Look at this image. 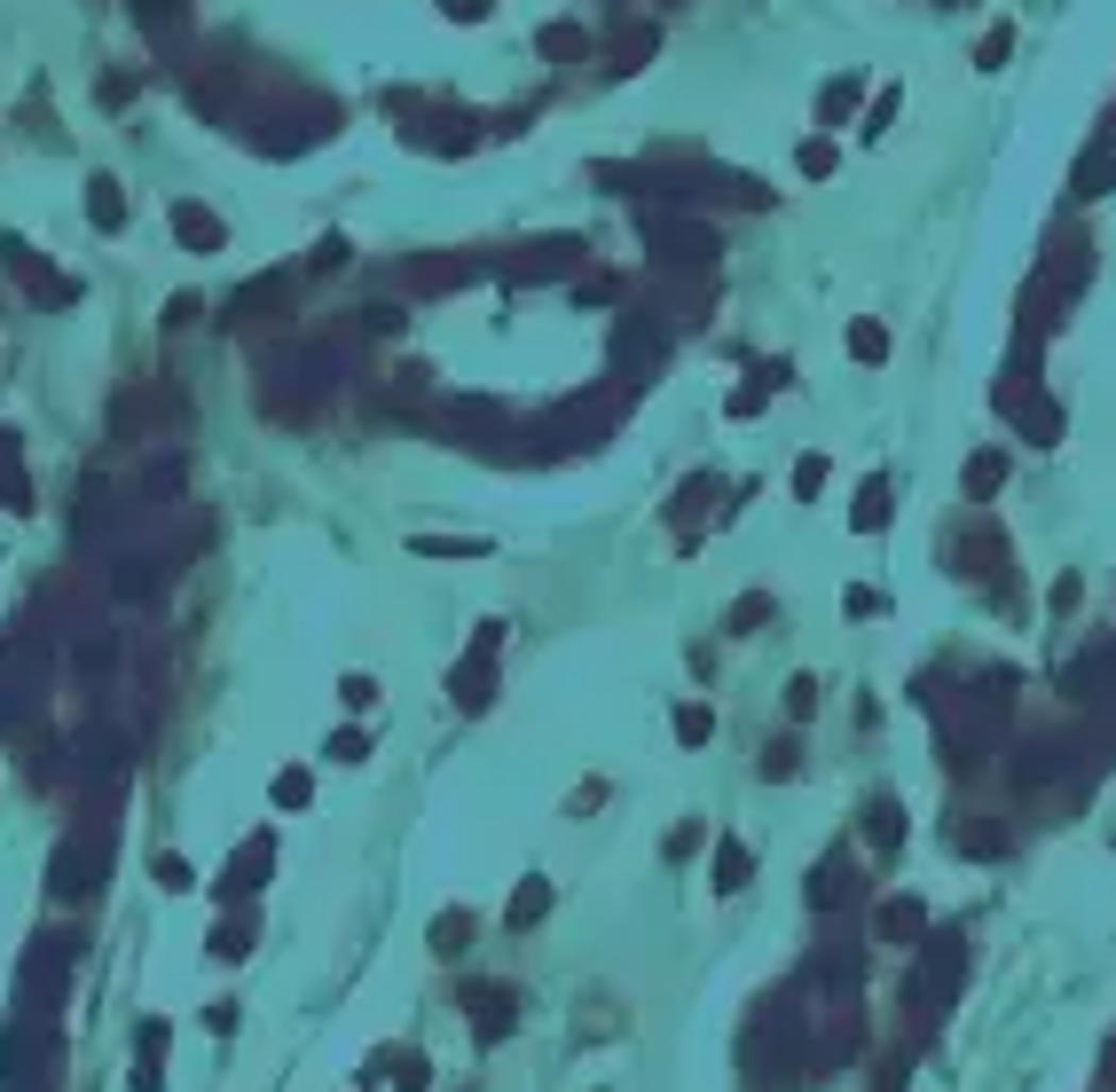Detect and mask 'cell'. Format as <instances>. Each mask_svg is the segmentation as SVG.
Wrapping results in <instances>:
<instances>
[{
    "label": "cell",
    "mask_w": 1116,
    "mask_h": 1092,
    "mask_svg": "<svg viewBox=\"0 0 1116 1092\" xmlns=\"http://www.w3.org/2000/svg\"><path fill=\"white\" fill-rule=\"evenodd\" d=\"M0 268L24 283L32 299H48V307H71V299H79V283H64L48 259H39V245H24V236H0Z\"/></svg>",
    "instance_id": "6da1fadb"
},
{
    "label": "cell",
    "mask_w": 1116,
    "mask_h": 1092,
    "mask_svg": "<svg viewBox=\"0 0 1116 1092\" xmlns=\"http://www.w3.org/2000/svg\"><path fill=\"white\" fill-rule=\"evenodd\" d=\"M166 220H173V236H182L189 252H229V220L213 205H197V197H173Z\"/></svg>",
    "instance_id": "7a4b0ae2"
},
{
    "label": "cell",
    "mask_w": 1116,
    "mask_h": 1092,
    "mask_svg": "<svg viewBox=\"0 0 1116 1092\" xmlns=\"http://www.w3.org/2000/svg\"><path fill=\"white\" fill-rule=\"evenodd\" d=\"M873 936L881 943H920L928 936V904L920 896H889L881 912H873Z\"/></svg>",
    "instance_id": "3957f363"
},
{
    "label": "cell",
    "mask_w": 1116,
    "mask_h": 1092,
    "mask_svg": "<svg viewBox=\"0 0 1116 1092\" xmlns=\"http://www.w3.org/2000/svg\"><path fill=\"white\" fill-rule=\"evenodd\" d=\"M708 880H715V896H740V888L755 880V857H747V841H731V834H715V857H708Z\"/></svg>",
    "instance_id": "277c9868"
},
{
    "label": "cell",
    "mask_w": 1116,
    "mask_h": 1092,
    "mask_svg": "<svg viewBox=\"0 0 1116 1092\" xmlns=\"http://www.w3.org/2000/svg\"><path fill=\"white\" fill-rule=\"evenodd\" d=\"M87 220H95V229H126V197H118V181H111V173H95V181H87Z\"/></svg>",
    "instance_id": "5b68a950"
},
{
    "label": "cell",
    "mask_w": 1116,
    "mask_h": 1092,
    "mask_svg": "<svg viewBox=\"0 0 1116 1092\" xmlns=\"http://www.w3.org/2000/svg\"><path fill=\"white\" fill-rule=\"evenodd\" d=\"M425 558H488V535H417Z\"/></svg>",
    "instance_id": "8992f818"
},
{
    "label": "cell",
    "mask_w": 1116,
    "mask_h": 1092,
    "mask_svg": "<svg viewBox=\"0 0 1116 1092\" xmlns=\"http://www.w3.org/2000/svg\"><path fill=\"white\" fill-rule=\"evenodd\" d=\"M464 943H472V912H441V927H433V952H441V959H456Z\"/></svg>",
    "instance_id": "52a82bcc"
},
{
    "label": "cell",
    "mask_w": 1116,
    "mask_h": 1092,
    "mask_svg": "<svg viewBox=\"0 0 1116 1092\" xmlns=\"http://www.w3.org/2000/svg\"><path fill=\"white\" fill-rule=\"evenodd\" d=\"M543 912H551V888H543V880H527L520 896H511V912H504V920H511V927H527V920H543Z\"/></svg>",
    "instance_id": "ba28073f"
},
{
    "label": "cell",
    "mask_w": 1116,
    "mask_h": 1092,
    "mask_svg": "<svg viewBox=\"0 0 1116 1092\" xmlns=\"http://www.w3.org/2000/svg\"><path fill=\"white\" fill-rule=\"evenodd\" d=\"M708 732H715V716H708L700 700H692V707H676V739H684V746H708Z\"/></svg>",
    "instance_id": "9c48e42d"
},
{
    "label": "cell",
    "mask_w": 1116,
    "mask_h": 1092,
    "mask_svg": "<svg viewBox=\"0 0 1116 1092\" xmlns=\"http://www.w3.org/2000/svg\"><path fill=\"white\" fill-rule=\"evenodd\" d=\"M833 896H849V864H818V888H810V904L826 912Z\"/></svg>",
    "instance_id": "30bf717a"
},
{
    "label": "cell",
    "mask_w": 1116,
    "mask_h": 1092,
    "mask_svg": "<svg viewBox=\"0 0 1116 1092\" xmlns=\"http://www.w3.org/2000/svg\"><path fill=\"white\" fill-rule=\"evenodd\" d=\"M889 519V480H865V503H857V527H881Z\"/></svg>",
    "instance_id": "8fae6325"
},
{
    "label": "cell",
    "mask_w": 1116,
    "mask_h": 1092,
    "mask_svg": "<svg viewBox=\"0 0 1116 1092\" xmlns=\"http://www.w3.org/2000/svg\"><path fill=\"white\" fill-rule=\"evenodd\" d=\"M323 755H331V762H370V739H362V732H331Z\"/></svg>",
    "instance_id": "7c38bea8"
},
{
    "label": "cell",
    "mask_w": 1116,
    "mask_h": 1092,
    "mask_svg": "<svg viewBox=\"0 0 1116 1092\" xmlns=\"http://www.w3.org/2000/svg\"><path fill=\"white\" fill-rule=\"evenodd\" d=\"M999 480H1007V464H999V456H975V472H967V488H975V495H991Z\"/></svg>",
    "instance_id": "4fadbf2b"
},
{
    "label": "cell",
    "mask_w": 1116,
    "mask_h": 1092,
    "mask_svg": "<svg viewBox=\"0 0 1116 1092\" xmlns=\"http://www.w3.org/2000/svg\"><path fill=\"white\" fill-rule=\"evenodd\" d=\"M849 347H857V362H881V354H889V338L873 331V322H857V331H849Z\"/></svg>",
    "instance_id": "5bb4252c"
},
{
    "label": "cell",
    "mask_w": 1116,
    "mask_h": 1092,
    "mask_svg": "<svg viewBox=\"0 0 1116 1092\" xmlns=\"http://www.w3.org/2000/svg\"><path fill=\"white\" fill-rule=\"evenodd\" d=\"M818 488H826V456H802V472H794V495H802V503H810V495H818Z\"/></svg>",
    "instance_id": "9a60e30c"
},
{
    "label": "cell",
    "mask_w": 1116,
    "mask_h": 1092,
    "mask_svg": "<svg viewBox=\"0 0 1116 1092\" xmlns=\"http://www.w3.org/2000/svg\"><path fill=\"white\" fill-rule=\"evenodd\" d=\"M275 802H284V810H299V802H307V771H284V778H275Z\"/></svg>",
    "instance_id": "2e32d148"
},
{
    "label": "cell",
    "mask_w": 1116,
    "mask_h": 1092,
    "mask_svg": "<svg viewBox=\"0 0 1116 1092\" xmlns=\"http://www.w3.org/2000/svg\"><path fill=\"white\" fill-rule=\"evenodd\" d=\"M787 707H794V716H810V707H818V684L794 676V684H787Z\"/></svg>",
    "instance_id": "e0dca14e"
},
{
    "label": "cell",
    "mask_w": 1116,
    "mask_h": 1092,
    "mask_svg": "<svg viewBox=\"0 0 1116 1092\" xmlns=\"http://www.w3.org/2000/svg\"><path fill=\"white\" fill-rule=\"evenodd\" d=\"M543 48H551V55H574V48H582V32H574V24H551Z\"/></svg>",
    "instance_id": "ac0fdd59"
},
{
    "label": "cell",
    "mask_w": 1116,
    "mask_h": 1092,
    "mask_svg": "<svg viewBox=\"0 0 1116 1092\" xmlns=\"http://www.w3.org/2000/svg\"><path fill=\"white\" fill-rule=\"evenodd\" d=\"M338 700H346V707H370L377 684H370V676H346V684H338Z\"/></svg>",
    "instance_id": "d6986e66"
},
{
    "label": "cell",
    "mask_w": 1116,
    "mask_h": 1092,
    "mask_svg": "<svg viewBox=\"0 0 1116 1092\" xmlns=\"http://www.w3.org/2000/svg\"><path fill=\"white\" fill-rule=\"evenodd\" d=\"M315 268H346V236H323V245H315Z\"/></svg>",
    "instance_id": "ffe728a7"
},
{
    "label": "cell",
    "mask_w": 1116,
    "mask_h": 1092,
    "mask_svg": "<svg viewBox=\"0 0 1116 1092\" xmlns=\"http://www.w3.org/2000/svg\"><path fill=\"white\" fill-rule=\"evenodd\" d=\"M763 778H794V746H771V755H763Z\"/></svg>",
    "instance_id": "44dd1931"
},
{
    "label": "cell",
    "mask_w": 1116,
    "mask_h": 1092,
    "mask_svg": "<svg viewBox=\"0 0 1116 1092\" xmlns=\"http://www.w3.org/2000/svg\"><path fill=\"white\" fill-rule=\"evenodd\" d=\"M873 841H896V802H873Z\"/></svg>",
    "instance_id": "7402d4cb"
},
{
    "label": "cell",
    "mask_w": 1116,
    "mask_h": 1092,
    "mask_svg": "<svg viewBox=\"0 0 1116 1092\" xmlns=\"http://www.w3.org/2000/svg\"><path fill=\"white\" fill-rule=\"evenodd\" d=\"M441 9H449V16H464V24H480V16L495 9V0H441Z\"/></svg>",
    "instance_id": "603a6c76"
}]
</instances>
